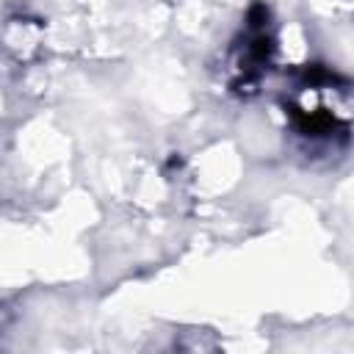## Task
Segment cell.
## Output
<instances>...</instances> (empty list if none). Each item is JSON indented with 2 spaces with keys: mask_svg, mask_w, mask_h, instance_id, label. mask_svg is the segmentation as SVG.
I'll use <instances>...</instances> for the list:
<instances>
[{
  "mask_svg": "<svg viewBox=\"0 0 354 354\" xmlns=\"http://www.w3.org/2000/svg\"><path fill=\"white\" fill-rule=\"evenodd\" d=\"M340 100H343V88H337L335 75L324 69H313L296 86L285 108L299 136L310 141H332L335 136L346 133L351 119Z\"/></svg>",
  "mask_w": 354,
  "mask_h": 354,
  "instance_id": "obj_1",
  "label": "cell"
},
{
  "mask_svg": "<svg viewBox=\"0 0 354 354\" xmlns=\"http://www.w3.org/2000/svg\"><path fill=\"white\" fill-rule=\"evenodd\" d=\"M271 64V39H268V8L263 3H254L249 11L246 33L241 53L235 58V77L232 88L238 94H252L257 91V83L263 80L266 69Z\"/></svg>",
  "mask_w": 354,
  "mask_h": 354,
  "instance_id": "obj_2",
  "label": "cell"
}]
</instances>
